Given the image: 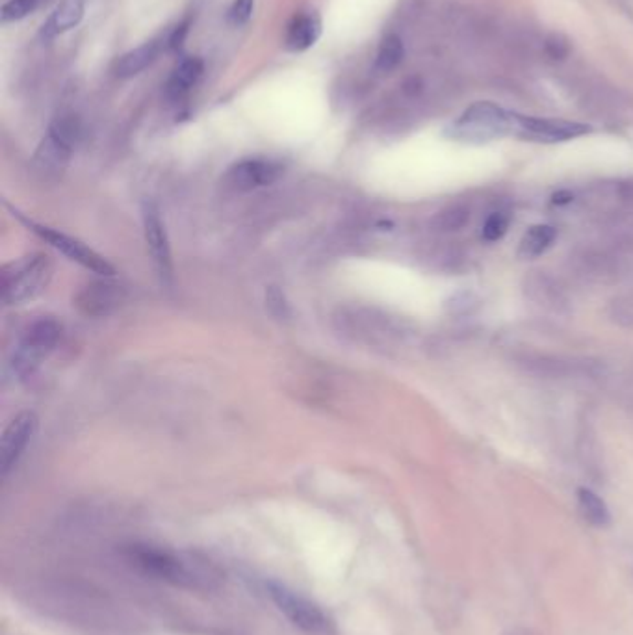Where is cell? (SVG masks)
<instances>
[{
  "mask_svg": "<svg viewBox=\"0 0 633 635\" xmlns=\"http://www.w3.org/2000/svg\"><path fill=\"white\" fill-rule=\"evenodd\" d=\"M123 557L138 572L190 591H214L223 581L222 570L197 554L152 545H132L125 548Z\"/></svg>",
  "mask_w": 633,
  "mask_h": 635,
  "instance_id": "cell-1",
  "label": "cell"
},
{
  "mask_svg": "<svg viewBox=\"0 0 633 635\" xmlns=\"http://www.w3.org/2000/svg\"><path fill=\"white\" fill-rule=\"evenodd\" d=\"M513 123L514 114L502 110L493 102H476L451 125V136L461 141L482 143L513 134Z\"/></svg>",
  "mask_w": 633,
  "mask_h": 635,
  "instance_id": "cell-2",
  "label": "cell"
},
{
  "mask_svg": "<svg viewBox=\"0 0 633 635\" xmlns=\"http://www.w3.org/2000/svg\"><path fill=\"white\" fill-rule=\"evenodd\" d=\"M50 277V264L43 255H28L10 262L3 272V299L21 305L37 296Z\"/></svg>",
  "mask_w": 633,
  "mask_h": 635,
  "instance_id": "cell-3",
  "label": "cell"
},
{
  "mask_svg": "<svg viewBox=\"0 0 633 635\" xmlns=\"http://www.w3.org/2000/svg\"><path fill=\"white\" fill-rule=\"evenodd\" d=\"M266 593L272 599V602L277 606V609L297 628L310 631V633H322L329 628V619L326 613L310 602L308 599L301 597L299 593L288 589L286 586L277 584V581H266Z\"/></svg>",
  "mask_w": 633,
  "mask_h": 635,
  "instance_id": "cell-4",
  "label": "cell"
},
{
  "mask_svg": "<svg viewBox=\"0 0 633 635\" xmlns=\"http://www.w3.org/2000/svg\"><path fill=\"white\" fill-rule=\"evenodd\" d=\"M32 233H36L41 240H45L48 245H52L55 249H58L60 253H64L69 260L80 264L82 268L86 270H91L93 274H99V276H114V266L112 264L100 256L97 251H93L91 247H88L86 244H82L80 240L62 233V231H57V229H52V227H47V225H39L32 220H26L19 214H16Z\"/></svg>",
  "mask_w": 633,
  "mask_h": 635,
  "instance_id": "cell-5",
  "label": "cell"
},
{
  "mask_svg": "<svg viewBox=\"0 0 633 635\" xmlns=\"http://www.w3.org/2000/svg\"><path fill=\"white\" fill-rule=\"evenodd\" d=\"M525 374L541 380H577L591 378L597 374L598 366L587 359H570L557 355H522L516 359Z\"/></svg>",
  "mask_w": 633,
  "mask_h": 635,
  "instance_id": "cell-6",
  "label": "cell"
},
{
  "mask_svg": "<svg viewBox=\"0 0 633 635\" xmlns=\"http://www.w3.org/2000/svg\"><path fill=\"white\" fill-rule=\"evenodd\" d=\"M78 136H80V125L77 118L66 116L57 120L50 125L48 134L41 141L36 154V161L45 170L64 168L78 141Z\"/></svg>",
  "mask_w": 633,
  "mask_h": 635,
  "instance_id": "cell-7",
  "label": "cell"
},
{
  "mask_svg": "<svg viewBox=\"0 0 633 635\" xmlns=\"http://www.w3.org/2000/svg\"><path fill=\"white\" fill-rule=\"evenodd\" d=\"M62 337V326L52 318H41L34 322L17 349L16 366L21 374L32 372V370L52 351Z\"/></svg>",
  "mask_w": 633,
  "mask_h": 635,
  "instance_id": "cell-8",
  "label": "cell"
},
{
  "mask_svg": "<svg viewBox=\"0 0 633 635\" xmlns=\"http://www.w3.org/2000/svg\"><path fill=\"white\" fill-rule=\"evenodd\" d=\"M593 129L584 123H572L565 120H545V118H524L514 114L513 134L543 143L566 141L589 134Z\"/></svg>",
  "mask_w": 633,
  "mask_h": 635,
  "instance_id": "cell-9",
  "label": "cell"
},
{
  "mask_svg": "<svg viewBox=\"0 0 633 635\" xmlns=\"http://www.w3.org/2000/svg\"><path fill=\"white\" fill-rule=\"evenodd\" d=\"M143 234H145L147 249L158 276H161L164 283H171L173 260H171L170 238H168L166 225L161 218V212H158V208L152 203H145L143 206Z\"/></svg>",
  "mask_w": 633,
  "mask_h": 635,
  "instance_id": "cell-10",
  "label": "cell"
},
{
  "mask_svg": "<svg viewBox=\"0 0 633 635\" xmlns=\"http://www.w3.org/2000/svg\"><path fill=\"white\" fill-rule=\"evenodd\" d=\"M522 290L525 297L543 310L563 314L570 308L568 292L563 283L548 272H530L522 281Z\"/></svg>",
  "mask_w": 633,
  "mask_h": 635,
  "instance_id": "cell-11",
  "label": "cell"
},
{
  "mask_svg": "<svg viewBox=\"0 0 633 635\" xmlns=\"http://www.w3.org/2000/svg\"><path fill=\"white\" fill-rule=\"evenodd\" d=\"M36 430L37 418L34 412H21L8 423L3 435V444H0V468H3L5 475H8V472L16 466Z\"/></svg>",
  "mask_w": 633,
  "mask_h": 635,
  "instance_id": "cell-12",
  "label": "cell"
},
{
  "mask_svg": "<svg viewBox=\"0 0 633 635\" xmlns=\"http://www.w3.org/2000/svg\"><path fill=\"white\" fill-rule=\"evenodd\" d=\"M281 173L283 168L277 162L264 161V158H251V161H244L233 166L225 177V182L236 192H251L275 182Z\"/></svg>",
  "mask_w": 633,
  "mask_h": 635,
  "instance_id": "cell-13",
  "label": "cell"
},
{
  "mask_svg": "<svg viewBox=\"0 0 633 635\" xmlns=\"http://www.w3.org/2000/svg\"><path fill=\"white\" fill-rule=\"evenodd\" d=\"M572 262L577 274L589 281H607L617 277L620 272V262L617 256L597 249H584L576 253Z\"/></svg>",
  "mask_w": 633,
  "mask_h": 635,
  "instance_id": "cell-14",
  "label": "cell"
},
{
  "mask_svg": "<svg viewBox=\"0 0 633 635\" xmlns=\"http://www.w3.org/2000/svg\"><path fill=\"white\" fill-rule=\"evenodd\" d=\"M84 0H64L43 23L39 36L43 39H55L69 32L71 28L80 25V21L84 19Z\"/></svg>",
  "mask_w": 633,
  "mask_h": 635,
  "instance_id": "cell-15",
  "label": "cell"
},
{
  "mask_svg": "<svg viewBox=\"0 0 633 635\" xmlns=\"http://www.w3.org/2000/svg\"><path fill=\"white\" fill-rule=\"evenodd\" d=\"M322 36V21L320 17L308 12V14H299L296 16L288 28H286V37L285 45L292 52H303L308 50L310 47L316 45V41Z\"/></svg>",
  "mask_w": 633,
  "mask_h": 635,
  "instance_id": "cell-16",
  "label": "cell"
},
{
  "mask_svg": "<svg viewBox=\"0 0 633 635\" xmlns=\"http://www.w3.org/2000/svg\"><path fill=\"white\" fill-rule=\"evenodd\" d=\"M161 50H162V43L149 41L125 52L116 64V75L119 78H132L140 75L156 60V57L161 55Z\"/></svg>",
  "mask_w": 633,
  "mask_h": 635,
  "instance_id": "cell-17",
  "label": "cell"
},
{
  "mask_svg": "<svg viewBox=\"0 0 633 635\" xmlns=\"http://www.w3.org/2000/svg\"><path fill=\"white\" fill-rule=\"evenodd\" d=\"M202 69H204V66H202L201 58H186V60H182L175 68L173 75L168 80V86H166L168 97L171 100L182 99L199 82V78L202 75Z\"/></svg>",
  "mask_w": 633,
  "mask_h": 635,
  "instance_id": "cell-18",
  "label": "cell"
},
{
  "mask_svg": "<svg viewBox=\"0 0 633 635\" xmlns=\"http://www.w3.org/2000/svg\"><path fill=\"white\" fill-rule=\"evenodd\" d=\"M557 231L552 225L539 224L527 229L518 244V256L520 258H537L543 253H546L552 244L555 242Z\"/></svg>",
  "mask_w": 633,
  "mask_h": 635,
  "instance_id": "cell-19",
  "label": "cell"
},
{
  "mask_svg": "<svg viewBox=\"0 0 633 635\" xmlns=\"http://www.w3.org/2000/svg\"><path fill=\"white\" fill-rule=\"evenodd\" d=\"M577 505H579V511H582L584 518L589 524H593L597 527L609 526V522H611L609 507L595 491H591L587 487L577 489Z\"/></svg>",
  "mask_w": 633,
  "mask_h": 635,
  "instance_id": "cell-20",
  "label": "cell"
},
{
  "mask_svg": "<svg viewBox=\"0 0 633 635\" xmlns=\"http://www.w3.org/2000/svg\"><path fill=\"white\" fill-rule=\"evenodd\" d=\"M405 57V47L400 36L396 34H389L383 37L379 50H378V58H376V69L383 75L394 71Z\"/></svg>",
  "mask_w": 633,
  "mask_h": 635,
  "instance_id": "cell-21",
  "label": "cell"
},
{
  "mask_svg": "<svg viewBox=\"0 0 633 635\" xmlns=\"http://www.w3.org/2000/svg\"><path fill=\"white\" fill-rule=\"evenodd\" d=\"M470 222V210L464 204H450L446 208H442L441 212H437L431 225L433 229L441 231V233H455L461 231L468 225Z\"/></svg>",
  "mask_w": 633,
  "mask_h": 635,
  "instance_id": "cell-22",
  "label": "cell"
},
{
  "mask_svg": "<svg viewBox=\"0 0 633 635\" xmlns=\"http://www.w3.org/2000/svg\"><path fill=\"white\" fill-rule=\"evenodd\" d=\"M609 316L622 328H633V290L617 296L609 305Z\"/></svg>",
  "mask_w": 633,
  "mask_h": 635,
  "instance_id": "cell-23",
  "label": "cell"
},
{
  "mask_svg": "<svg viewBox=\"0 0 633 635\" xmlns=\"http://www.w3.org/2000/svg\"><path fill=\"white\" fill-rule=\"evenodd\" d=\"M509 225H511V214H509V212L507 210H496L485 220L482 236L487 242H498V240H502L505 236Z\"/></svg>",
  "mask_w": 633,
  "mask_h": 635,
  "instance_id": "cell-24",
  "label": "cell"
},
{
  "mask_svg": "<svg viewBox=\"0 0 633 635\" xmlns=\"http://www.w3.org/2000/svg\"><path fill=\"white\" fill-rule=\"evenodd\" d=\"M480 297L470 292V290H462V292H457L453 294L448 301H446V308L450 314L453 316H464V314H472L473 310H476L480 307Z\"/></svg>",
  "mask_w": 633,
  "mask_h": 635,
  "instance_id": "cell-25",
  "label": "cell"
},
{
  "mask_svg": "<svg viewBox=\"0 0 633 635\" xmlns=\"http://www.w3.org/2000/svg\"><path fill=\"white\" fill-rule=\"evenodd\" d=\"M37 3L39 0H8L0 10V19H3V23L21 21L37 8Z\"/></svg>",
  "mask_w": 633,
  "mask_h": 635,
  "instance_id": "cell-26",
  "label": "cell"
},
{
  "mask_svg": "<svg viewBox=\"0 0 633 635\" xmlns=\"http://www.w3.org/2000/svg\"><path fill=\"white\" fill-rule=\"evenodd\" d=\"M253 10H254V0H234L227 12L229 25L234 28L245 26L253 17Z\"/></svg>",
  "mask_w": 633,
  "mask_h": 635,
  "instance_id": "cell-27",
  "label": "cell"
},
{
  "mask_svg": "<svg viewBox=\"0 0 633 635\" xmlns=\"http://www.w3.org/2000/svg\"><path fill=\"white\" fill-rule=\"evenodd\" d=\"M545 48H546V55L554 60H565L570 55V43L561 34H552L545 41Z\"/></svg>",
  "mask_w": 633,
  "mask_h": 635,
  "instance_id": "cell-28",
  "label": "cell"
},
{
  "mask_svg": "<svg viewBox=\"0 0 633 635\" xmlns=\"http://www.w3.org/2000/svg\"><path fill=\"white\" fill-rule=\"evenodd\" d=\"M617 195L620 204L629 212V214H633V181L620 182L617 188Z\"/></svg>",
  "mask_w": 633,
  "mask_h": 635,
  "instance_id": "cell-29",
  "label": "cell"
},
{
  "mask_svg": "<svg viewBox=\"0 0 633 635\" xmlns=\"http://www.w3.org/2000/svg\"><path fill=\"white\" fill-rule=\"evenodd\" d=\"M505 635H520V633H505Z\"/></svg>",
  "mask_w": 633,
  "mask_h": 635,
  "instance_id": "cell-30",
  "label": "cell"
}]
</instances>
